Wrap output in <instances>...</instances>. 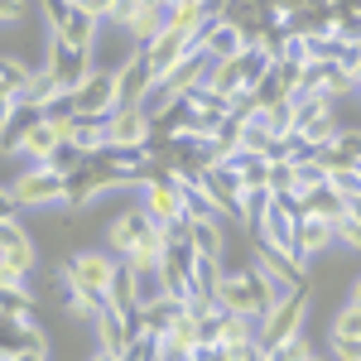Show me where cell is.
Masks as SVG:
<instances>
[{"label":"cell","mask_w":361,"mask_h":361,"mask_svg":"<svg viewBox=\"0 0 361 361\" xmlns=\"http://www.w3.org/2000/svg\"><path fill=\"white\" fill-rule=\"evenodd\" d=\"M5 212H39V207H63V202H73V173H63L58 164H34L25 169L15 183H5Z\"/></svg>","instance_id":"1"},{"label":"cell","mask_w":361,"mask_h":361,"mask_svg":"<svg viewBox=\"0 0 361 361\" xmlns=\"http://www.w3.org/2000/svg\"><path fill=\"white\" fill-rule=\"evenodd\" d=\"M308 284L304 289H294V294H284L260 323H255V347L260 352H270V347H279V342H289V337H299L304 333V318H308Z\"/></svg>","instance_id":"2"},{"label":"cell","mask_w":361,"mask_h":361,"mask_svg":"<svg viewBox=\"0 0 361 361\" xmlns=\"http://www.w3.org/2000/svg\"><path fill=\"white\" fill-rule=\"evenodd\" d=\"M58 275H68L73 284H82L87 294H111V284L116 275H121V260H116L111 250H97V246H87V250H73L63 265H58Z\"/></svg>","instance_id":"3"},{"label":"cell","mask_w":361,"mask_h":361,"mask_svg":"<svg viewBox=\"0 0 361 361\" xmlns=\"http://www.w3.org/2000/svg\"><path fill=\"white\" fill-rule=\"evenodd\" d=\"M140 207L154 226H173V222H188V197L183 188L169 178V173H154L140 183Z\"/></svg>","instance_id":"4"},{"label":"cell","mask_w":361,"mask_h":361,"mask_svg":"<svg viewBox=\"0 0 361 361\" xmlns=\"http://www.w3.org/2000/svg\"><path fill=\"white\" fill-rule=\"evenodd\" d=\"M34 260H39V250L29 241V231L20 226L15 212H5V260H0V284L10 289V284H25L34 275Z\"/></svg>","instance_id":"5"},{"label":"cell","mask_w":361,"mask_h":361,"mask_svg":"<svg viewBox=\"0 0 361 361\" xmlns=\"http://www.w3.org/2000/svg\"><path fill=\"white\" fill-rule=\"evenodd\" d=\"M154 92H159V73L149 68L145 49H135V54L116 68V97H121V106H149Z\"/></svg>","instance_id":"6"},{"label":"cell","mask_w":361,"mask_h":361,"mask_svg":"<svg viewBox=\"0 0 361 361\" xmlns=\"http://www.w3.org/2000/svg\"><path fill=\"white\" fill-rule=\"evenodd\" d=\"M44 68L54 73V82L63 87V92H78V87H82L87 78L97 73V68H92V58L78 54L68 39H54V34H49V54H44Z\"/></svg>","instance_id":"7"},{"label":"cell","mask_w":361,"mask_h":361,"mask_svg":"<svg viewBox=\"0 0 361 361\" xmlns=\"http://www.w3.org/2000/svg\"><path fill=\"white\" fill-rule=\"evenodd\" d=\"M73 97H78V116L111 121V116L121 111V97H116V68H111V73H106V68H97V73L73 92Z\"/></svg>","instance_id":"8"},{"label":"cell","mask_w":361,"mask_h":361,"mask_svg":"<svg viewBox=\"0 0 361 361\" xmlns=\"http://www.w3.org/2000/svg\"><path fill=\"white\" fill-rule=\"evenodd\" d=\"M149 231H154V222L145 217V207L135 202V207H126L116 222H106V241H102V246L111 250L116 260H130V255H135V246L149 236Z\"/></svg>","instance_id":"9"},{"label":"cell","mask_w":361,"mask_h":361,"mask_svg":"<svg viewBox=\"0 0 361 361\" xmlns=\"http://www.w3.org/2000/svg\"><path fill=\"white\" fill-rule=\"evenodd\" d=\"M106 126H111V149H149V135H154L149 106H121Z\"/></svg>","instance_id":"10"},{"label":"cell","mask_w":361,"mask_h":361,"mask_svg":"<svg viewBox=\"0 0 361 361\" xmlns=\"http://www.w3.org/2000/svg\"><path fill=\"white\" fill-rule=\"evenodd\" d=\"M197 49L212 58V63H222V58H241L250 49V29L241 20H212L207 34L197 39Z\"/></svg>","instance_id":"11"},{"label":"cell","mask_w":361,"mask_h":361,"mask_svg":"<svg viewBox=\"0 0 361 361\" xmlns=\"http://www.w3.org/2000/svg\"><path fill=\"white\" fill-rule=\"evenodd\" d=\"M54 284H58V308H63L68 318H78V323H97V318L106 313V299H102V294H87L82 284H73L68 275H58V270H54Z\"/></svg>","instance_id":"12"},{"label":"cell","mask_w":361,"mask_h":361,"mask_svg":"<svg viewBox=\"0 0 361 361\" xmlns=\"http://www.w3.org/2000/svg\"><path fill=\"white\" fill-rule=\"evenodd\" d=\"M207 92H217V97H226V102H241V97H250V78H246V54L241 58H222V63H212L207 68Z\"/></svg>","instance_id":"13"},{"label":"cell","mask_w":361,"mask_h":361,"mask_svg":"<svg viewBox=\"0 0 361 361\" xmlns=\"http://www.w3.org/2000/svg\"><path fill=\"white\" fill-rule=\"evenodd\" d=\"M68 149H78L82 159L111 154V126H106V121H97V116H78V126H73V140H68Z\"/></svg>","instance_id":"14"},{"label":"cell","mask_w":361,"mask_h":361,"mask_svg":"<svg viewBox=\"0 0 361 361\" xmlns=\"http://www.w3.org/2000/svg\"><path fill=\"white\" fill-rule=\"evenodd\" d=\"M97 347H106V352H116V357H126L130 347H135V333H130V318L126 313H116V308H106L97 323Z\"/></svg>","instance_id":"15"},{"label":"cell","mask_w":361,"mask_h":361,"mask_svg":"<svg viewBox=\"0 0 361 361\" xmlns=\"http://www.w3.org/2000/svg\"><path fill=\"white\" fill-rule=\"evenodd\" d=\"M207 342V333H202V313H193V308H178V318H173V328H169L164 347L169 352H193V347H202Z\"/></svg>","instance_id":"16"},{"label":"cell","mask_w":361,"mask_h":361,"mask_svg":"<svg viewBox=\"0 0 361 361\" xmlns=\"http://www.w3.org/2000/svg\"><path fill=\"white\" fill-rule=\"evenodd\" d=\"M337 246V222H328V217H304L299 222V250H304V260H313V255H323V250Z\"/></svg>","instance_id":"17"},{"label":"cell","mask_w":361,"mask_h":361,"mask_svg":"<svg viewBox=\"0 0 361 361\" xmlns=\"http://www.w3.org/2000/svg\"><path fill=\"white\" fill-rule=\"evenodd\" d=\"M294 135L304 140L313 154H323V149H333L337 140H342V126H337V111H323V116H313V121H304Z\"/></svg>","instance_id":"18"},{"label":"cell","mask_w":361,"mask_h":361,"mask_svg":"<svg viewBox=\"0 0 361 361\" xmlns=\"http://www.w3.org/2000/svg\"><path fill=\"white\" fill-rule=\"evenodd\" d=\"M188 231H193L197 255H207V260H222V255H226V231H222V217H188Z\"/></svg>","instance_id":"19"},{"label":"cell","mask_w":361,"mask_h":361,"mask_svg":"<svg viewBox=\"0 0 361 361\" xmlns=\"http://www.w3.org/2000/svg\"><path fill=\"white\" fill-rule=\"evenodd\" d=\"M0 318H5V328L34 323V289H29V284H10L5 299H0Z\"/></svg>","instance_id":"20"},{"label":"cell","mask_w":361,"mask_h":361,"mask_svg":"<svg viewBox=\"0 0 361 361\" xmlns=\"http://www.w3.org/2000/svg\"><path fill=\"white\" fill-rule=\"evenodd\" d=\"M323 188H328V164H323L318 154H313V159H299V164H294V193L289 197L308 202V197L323 193Z\"/></svg>","instance_id":"21"},{"label":"cell","mask_w":361,"mask_h":361,"mask_svg":"<svg viewBox=\"0 0 361 361\" xmlns=\"http://www.w3.org/2000/svg\"><path fill=\"white\" fill-rule=\"evenodd\" d=\"M255 323H260V318H246V313H226V308H222L217 342H222V347H255Z\"/></svg>","instance_id":"22"},{"label":"cell","mask_w":361,"mask_h":361,"mask_svg":"<svg viewBox=\"0 0 361 361\" xmlns=\"http://www.w3.org/2000/svg\"><path fill=\"white\" fill-rule=\"evenodd\" d=\"M97 29H102V20H92V15H82V10H73V25H68V34H54V39H68L78 54L92 58V49H97Z\"/></svg>","instance_id":"23"},{"label":"cell","mask_w":361,"mask_h":361,"mask_svg":"<svg viewBox=\"0 0 361 361\" xmlns=\"http://www.w3.org/2000/svg\"><path fill=\"white\" fill-rule=\"evenodd\" d=\"M164 29H169V10H140V20L126 29V34L135 39V49H149V44H154Z\"/></svg>","instance_id":"24"},{"label":"cell","mask_w":361,"mask_h":361,"mask_svg":"<svg viewBox=\"0 0 361 361\" xmlns=\"http://www.w3.org/2000/svg\"><path fill=\"white\" fill-rule=\"evenodd\" d=\"M318 352H313V342H308L304 333L299 337H289V342H279V347H270L265 352V361H313Z\"/></svg>","instance_id":"25"},{"label":"cell","mask_w":361,"mask_h":361,"mask_svg":"<svg viewBox=\"0 0 361 361\" xmlns=\"http://www.w3.org/2000/svg\"><path fill=\"white\" fill-rule=\"evenodd\" d=\"M39 10L49 20V34H68V25H73V5L68 0H39Z\"/></svg>","instance_id":"26"},{"label":"cell","mask_w":361,"mask_h":361,"mask_svg":"<svg viewBox=\"0 0 361 361\" xmlns=\"http://www.w3.org/2000/svg\"><path fill=\"white\" fill-rule=\"evenodd\" d=\"M333 337H361V304H342L333 313Z\"/></svg>","instance_id":"27"},{"label":"cell","mask_w":361,"mask_h":361,"mask_svg":"<svg viewBox=\"0 0 361 361\" xmlns=\"http://www.w3.org/2000/svg\"><path fill=\"white\" fill-rule=\"evenodd\" d=\"M337 246L361 250V212H347V217L337 222Z\"/></svg>","instance_id":"28"},{"label":"cell","mask_w":361,"mask_h":361,"mask_svg":"<svg viewBox=\"0 0 361 361\" xmlns=\"http://www.w3.org/2000/svg\"><path fill=\"white\" fill-rule=\"evenodd\" d=\"M333 361H361V337H333Z\"/></svg>","instance_id":"29"},{"label":"cell","mask_w":361,"mask_h":361,"mask_svg":"<svg viewBox=\"0 0 361 361\" xmlns=\"http://www.w3.org/2000/svg\"><path fill=\"white\" fill-rule=\"evenodd\" d=\"M73 10H82V15H92V20H111L116 0H78Z\"/></svg>","instance_id":"30"},{"label":"cell","mask_w":361,"mask_h":361,"mask_svg":"<svg viewBox=\"0 0 361 361\" xmlns=\"http://www.w3.org/2000/svg\"><path fill=\"white\" fill-rule=\"evenodd\" d=\"M0 10H5V15H0V20H5V25H20V20H25V0H0Z\"/></svg>","instance_id":"31"},{"label":"cell","mask_w":361,"mask_h":361,"mask_svg":"<svg viewBox=\"0 0 361 361\" xmlns=\"http://www.w3.org/2000/svg\"><path fill=\"white\" fill-rule=\"evenodd\" d=\"M87 361H126V357H116V352H106V347H97V352H92Z\"/></svg>","instance_id":"32"},{"label":"cell","mask_w":361,"mask_h":361,"mask_svg":"<svg viewBox=\"0 0 361 361\" xmlns=\"http://www.w3.org/2000/svg\"><path fill=\"white\" fill-rule=\"evenodd\" d=\"M347 304H361V275L352 279V299H347Z\"/></svg>","instance_id":"33"},{"label":"cell","mask_w":361,"mask_h":361,"mask_svg":"<svg viewBox=\"0 0 361 361\" xmlns=\"http://www.w3.org/2000/svg\"><path fill=\"white\" fill-rule=\"evenodd\" d=\"M313 361H333V357H313Z\"/></svg>","instance_id":"34"},{"label":"cell","mask_w":361,"mask_h":361,"mask_svg":"<svg viewBox=\"0 0 361 361\" xmlns=\"http://www.w3.org/2000/svg\"><path fill=\"white\" fill-rule=\"evenodd\" d=\"M193 5H207V0H193Z\"/></svg>","instance_id":"35"},{"label":"cell","mask_w":361,"mask_h":361,"mask_svg":"<svg viewBox=\"0 0 361 361\" xmlns=\"http://www.w3.org/2000/svg\"><path fill=\"white\" fill-rule=\"evenodd\" d=\"M357 92H361V82H357Z\"/></svg>","instance_id":"36"}]
</instances>
